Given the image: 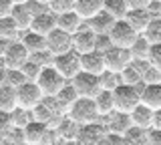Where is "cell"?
<instances>
[{
	"mask_svg": "<svg viewBox=\"0 0 161 145\" xmlns=\"http://www.w3.org/2000/svg\"><path fill=\"white\" fill-rule=\"evenodd\" d=\"M139 36L141 34L135 31L125 18L115 22L113 28H111V32H109V38H111V42H113V47H121V48H131Z\"/></svg>",
	"mask_w": 161,
	"mask_h": 145,
	"instance_id": "obj_4",
	"label": "cell"
},
{
	"mask_svg": "<svg viewBox=\"0 0 161 145\" xmlns=\"http://www.w3.org/2000/svg\"><path fill=\"white\" fill-rule=\"evenodd\" d=\"M20 41H22V44L28 48L30 54L42 53V51H47V48H48L47 36H44V34H38V32H32V31H26L22 36H20Z\"/></svg>",
	"mask_w": 161,
	"mask_h": 145,
	"instance_id": "obj_21",
	"label": "cell"
},
{
	"mask_svg": "<svg viewBox=\"0 0 161 145\" xmlns=\"http://www.w3.org/2000/svg\"><path fill=\"white\" fill-rule=\"evenodd\" d=\"M105 64H107V71L111 73H123L131 63L135 61L131 48H121V47H111L109 51H105Z\"/></svg>",
	"mask_w": 161,
	"mask_h": 145,
	"instance_id": "obj_6",
	"label": "cell"
},
{
	"mask_svg": "<svg viewBox=\"0 0 161 145\" xmlns=\"http://www.w3.org/2000/svg\"><path fill=\"white\" fill-rule=\"evenodd\" d=\"M24 133V143H34V145H44L48 141L50 127L42 121H30L26 127L22 129Z\"/></svg>",
	"mask_w": 161,
	"mask_h": 145,
	"instance_id": "obj_12",
	"label": "cell"
},
{
	"mask_svg": "<svg viewBox=\"0 0 161 145\" xmlns=\"http://www.w3.org/2000/svg\"><path fill=\"white\" fill-rule=\"evenodd\" d=\"M153 117H155V111H153V109L145 107V105L141 103L139 107L131 113V123H133L135 127H141V129H147V131H151V129H153Z\"/></svg>",
	"mask_w": 161,
	"mask_h": 145,
	"instance_id": "obj_20",
	"label": "cell"
},
{
	"mask_svg": "<svg viewBox=\"0 0 161 145\" xmlns=\"http://www.w3.org/2000/svg\"><path fill=\"white\" fill-rule=\"evenodd\" d=\"M47 41H48V51L53 53L54 57L73 51V34L60 31V28H54V31L47 36Z\"/></svg>",
	"mask_w": 161,
	"mask_h": 145,
	"instance_id": "obj_11",
	"label": "cell"
},
{
	"mask_svg": "<svg viewBox=\"0 0 161 145\" xmlns=\"http://www.w3.org/2000/svg\"><path fill=\"white\" fill-rule=\"evenodd\" d=\"M95 103H97V109H99V115L101 117H107L115 111V99H113V91H107L103 89L97 97H95Z\"/></svg>",
	"mask_w": 161,
	"mask_h": 145,
	"instance_id": "obj_27",
	"label": "cell"
},
{
	"mask_svg": "<svg viewBox=\"0 0 161 145\" xmlns=\"http://www.w3.org/2000/svg\"><path fill=\"white\" fill-rule=\"evenodd\" d=\"M22 145H34V143H22Z\"/></svg>",
	"mask_w": 161,
	"mask_h": 145,
	"instance_id": "obj_55",
	"label": "cell"
},
{
	"mask_svg": "<svg viewBox=\"0 0 161 145\" xmlns=\"http://www.w3.org/2000/svg\"><path fill=\"white\" fill-rule=\"evenodd\" d=\"M143 36L147 38L151 44L161 42V16L159 18H153V20L149 22V26H147V31H145Z\"/></svg>",
	"mask_w": 161,
	"mask_h": 145,
	"instance_id": "obj_33",
	"label": "cell"
},
{
	"mask_svg": "<svg viewBox=\"0 0 161 145\" xmlns=\"http://www.w3.org/2000/svg\"><path fill=\"white\" fill-rule=\"evenodd\" d=\"M131 125H133V123H131V115L113 111V113H111V121H109V125H107V129H109V133L125 135V133L129 131Z\"/></svg>",
	"mask_w": 161,
	"mask_h": 145,
	"instance_id": "obj_23",
	"label": "cell"
},
{
	"mask_svg": "<svg viewBox=\"0 0 161 145\" xmlns=\"http://www.w3.org/2000/svg\"><path fill=\"white\" fill-rule=\"evenodd\" d=\"M0 145H16V143H10V141H4V143H0Z\"/></svg>",
	"mask_w": 161,
	"mask_h": 145,
	"instance_id": "obj_53",
	"label": "cell"
},
{
	"mask_svg": "<svg viewBox=\"0 0 161 145\" xmlns=\"http://www.w3.org/2000/svg\"><path fill=\"white\" fill-rule=\"evenodd\" d=\"M157 2H161V0H157Z\"/></svg>",
	"mask_w": 161,
	"mask_h": 145,
	"instance_id": "obj_56",
	"label": "cell"
},
{
	"mask_svg": "<svg viewBox=\"0 0 161 145\" xmlns=\"http://www.w3.org/2000/svg\"><path fill=\"white\" fill-rule=\"evenodd\" d=\"M53 67L57 69L67 81H73L80 73V54L75 51V48L69 51V53H64V54H58V57H54Z\"/></svg>",
	"mask_w": 161,
	"mask_h": 145,
	"instance_id": "obj_5",
	"label": "cell"
},
{
	"mask_svg": "<svg viewBox=\"0 0 161 145\" xmlns=\"http://www.w3.org/2000/svg\"><path fill=\"white\" fill-rule=\"evenodd\" d=\"M111 47H113V42H111L109 34H97V51H99V53L109 51Z\"/></svg>",
	"mask_w": 161,
	"mask_h": 145,
	"instance_id": "obj_42",
	"label": "cell"
},
{
	"mask_svg": "<svg viewBox=\"0 0 161 145\" xmlns=\"http://www.w3.org/2000/svg\"><path fill=\"white\" fill-rule=\"evenodd\" d=\"M30 61L32 63H36L38 67H53V63H54V54L48 51H42V53H34V54H30Z\"/></svg>",
	"mask_w": 161,
	"mask_h": 145,
	"instance_id": "obj_36",
	"label": "cell"
},
{
	"mask_svg": "<svg viewBox=\"0 0 161 145\" xmlns=\"http://www.w3.org/2000/svg\"><path fill=\"white\" fill-rule=\"evenodd\" d=\"M12 20L16 22V26L20 28V32H26L30 31V24H32V14H30V10L26 8V4H14L12 8Z\"/></svg>",
	"mask_w": 161,
	"mask_h": 145,
	"instance_id": "obj_24",
	"label": "cell"
},
{
	"mask_svg": "<svg viewBox=\"0 0 161 145\" xmlns=\"http://www.w3.org/2000/svg\"><path fill=\"white\" fill-rule=\"evenodd\" d=\"M12 2H14V4H26L28 0H12Z\"/></svg>",
	"mask_w": 161,
	"mask_h": 145,
	"instance_id": "obj_52",
	"label": "cell"
},
{
	"mask_svg": "<svg viewBox=\"0 0 161 145\" xmlns=\"http://www.w3.org/2000/svg\"><path fill=\"white\" fill-rule=\"evenodd\" d=\"M73 48L79 54H87L97 51V34L89 26H83L77 34H73Z\"/></svg>",
	"mask_w": 161,
	"mask_h": 145,
	"instance_id": "obj_13",
	"label": "cell"
},
{
	"mask_svg": "<svg viewBox=\"0 0 161 145\" xmlns=\"http://www.w3.org/2000/svg\"><path fill=\"white\" fill-rule=\"evenodd\" d=\"M103 6H105V0H77L75 12H77L83 20H91L93 16H97V14L103 10Z\"/></svg>",
	"mask_w": 161,
	"mask_h": 145,
	"instance_id": "obj_18",
	"label": "cell"
},
{
	"mask_svg": "<svg viewBox=\"0 0 161 145\" xmlns=\"http://www.w3.org/2000/svg\"><path fill=\"white\" fill-rule=\"evenodd\" d=\"M149 83H161V71L151 67V64L143 69V85H149Z\"/></svg>",
	"mask_w": 161,
	"mask_h": 145,
	"instance_id": "obj_38",
	"label": "cell"
},
{
	"mask_svg": "<svg viewBox=\"0 0 161 145\" xmlns=\"http://www.w3.org/2000/svg\"><path fill=\"white\" fill-rule=\"evenodd\" d=\"M149 64L161 71V42L151 44V51H149Z\"/></svg>",
	"mask_w": 161,
	"mask_h": 145,
	"instance_id": "obj_40",
	"label": "cell"
},
{
	"mask_svg": "<svg viewBox=\"0 0 161 145\" xmlns=\"http://www.w3.org/2000/svg\"><path fill=\"white\" fill-rule=\"evenodd\" d=\"M10 119H12V127L14 129H24L30 121H34L32 111H26V109H20V107L10 113Z\"/></svg>",
	"mask_w": 161,
	"mask_h": 145,
	"instance_id": "obj_32",
	"label": "cell"
},
{
	"mask_svg": "<svg viewBox=\"0 0 161 145\" xmlns=\"http://www.w3.org/2000/svg\"><path fill=\"white\" fill-rule=\"evenodd\" d=\"M80 71L101 77V75L107 71V64H105V54L99 53V51L80 54Z\"/></svg>",
	"mask_w": 161,
	"mask_h": 145,
	"instance_id": "obj_14",
	"label": "cell"
},
{
	"mask_svg": "<svg viewBox=\"0 0 161 145\" xmlns=\"http://www.w3.org/2000/svg\"><path fill=\"white\" fill-rule=\"evenodd\" d=\"M115 22H117V20H115V18L111 16L109 12L101 10L97 16H93L91 20H87V26H89L95 34H109Z\"/></svg>",
	"mask_w": 161,
	"mask_h": 145,
	"instance_id": "obj_19",
	"label": "cell"
},
{
	"mask_svg": "<svg viewBox=\"0 0 161 145\" xmlns=\"http://www.w3.org/2000/svg\"><path fill=\"white\" fill-rule=\"evenodd\" d=\"M129 6V10H137V8H147L153 0H125Z\"/></svg>",
	"mask_w": 161,
	"mask_h": 145,
	"instance_id": "obj_46",
	"label": "cell"
},
{
	"mask_svg": "<svg viewBox=\"0 0 161 145\" xmlns=\"http://www.w3.org/2000/svg\"><path fill=\"white\" fill-rule=\"evenodd\" d=\"M107 135H109V129L97 121V123L83 125V127L79 129V137L77 139L83 145H101V143L105 141Z\"/></svg>",
	"mask_w": 161,
	"mask_h": 145,
	"instance_id": "obj_10",
	"label": "cell"
},
{
	"mask_svg": "<svg viewBox=\"0 0 161 145\" xmlns=\"http://www.w3.org/2000/svg\"><path fill=\"white\" fill-rule=\"evenodd\" d=\"M123 139H125V145H147L149 143V131L131 125L129 131L123 135Z\"/></svg>",
	"mask_w": 161,
	"mask_h": 145,
	"instance_id": "obj_28",
	"label": "cell"
},
{
	"mask_svg": "<svg viewBox=\"0 0 161 145\" xmlns=\"http://www.w3.org/2000/svg\"><path fill=\"white\" fill-rule=\"evenodd\" d=\"M26 8L30 10V14H32V16H38V14H42V12L50 10L48 4L40 2V0H28V2H26Z\"/></svg>",
	"mask_w": 161,
	"mask_h": 145,
	"instance_id": "obj_41",
	"label": "cell"
},
{
	"mask_svg": "<svg viewBox=\"0 0 161 145\" xmlns=\"http://www.w3.org/2000/svg\"><path fill=\"white\" fill-rule=\"evenodd\" d=\"M36 85L40 87V91H42L44 97H57L58 91L67 85V79H64L54 67H44L38 75V79H36Z\"/></svg>",
	"mask_w": 161,
	"mask_h": 145,
	"instance_id": "obj_3",
	"label": "cell"
},
{
	"mask_svg": "<svg viewBox=\"0 0 161 145\" xmlns=\"http://www.w3.org/2000/svg\"><path fill=\"white\" fill-rule=\"evenodd\" d=\"M16 93H18V107L26 109V111H34L44 99L36 83H24L20 89H16Z\"/></svg>",
	"mask_w": 161,
	"mask_h": 145,
	"instance_id": "obj_9",
	"label": "cell"
},
{
	"mask_svg": "<svg viewBox=\"0 0 161 145\" xmlns=\"http://www.w3.org/2000/svg\"><path fill=\"white\" fill-rule=\"evenodd\" d=\"M57 16H58V28L64 31V32H69V34H77L80 28H83V24L87 22V20H83L75 10L64 12V14H57Z\"/></svg>",
	"mask_w": 161,
	"mask_h": 145,
	"instance_id": "obj_22",
	"label": "cell"
},
{
	"mask_svg": "<svg viewBox=\"0 0 161 145\" xmlns=\"http://www.w3.org/2000/svg\"><path fill=\"white\" fill-rule=\"evenodd\" d=\"M101 145H125V139L123 135H117V133H109L107 137H105V141Z\"/></svg>",
	"mask_w": 161,
	"mask_h": 145,
	"instance_id": "obj_45",
	"label": "cell"
},
{
	"mask_svg": "<svg viewBox=\"0 0 161 145\" xmlns=\"http://www.w3.org/2000/svg\"><path fill=\"white\" fill-rule=\"evenodd\" d=\"M75 4H77V0H50L48 8L54 14H64V12L75 10Z\"/></svg>",
	"mask_w": 161,
	"mask_h": 145,
	"instance_id": "obj_35",
	"label": "cell"
},
{
	"mask_svg": "<svg viewBox=\"0 0 161 145\" xmlns=\"http://www.w3.org/2000/svg\"><path fill=\"white\" fill-rule=\"evenodd\" d=\"M79 97H80V95L77 93V89L73 87V83H69V85H64V87L60 89V91H58V95H57L54 99H57V103L60 105V107H63V111L67 113L69 109H70L75 103L79 101Z\"/></svg>",
	"mask_w": 161,
	"mask_h": 145,
	"instance_id": "obj_26",
	"label": "cell"
},
{
	"mask_svg": "<svg viewBox=\"0 0 161 145\" xmlns=\"http://www.w3.org/2000/svg\"><path fill=\"white\" fill-rule=\"evenodd\" d=\"M6 85H8V69L0 64V87H6Z\"/></svg>",
	"mask_w": 161,
	"mask_h": 145,
	"instance_id": "obj_48",
	"label": "cell"
},
{
	"mask_svg": "<svg viewBox=\"0 0 161 145\" xmlns=\"http://www.w3.org/2000/svg\"><path fill=\"white\" fill-rule=\"evenodd\" d=\"M10 127H12V119H10V113L0 111V135L6 133Z\"/></svg>",
	"mask_w": 161,
	"mask_h": 145,
	"instance_id": "obj_43",
	"label": "cell"
},
{
	"mask_svg": "<svg viewBox=\"0 0 161 145\" xmlns=\"http://www.w3.org/2000/svg\"><path fill=\"white\" fill-rule=\"evenodd\" d=\"M113 99H115V111L131 115L141 105V87L121 83L113 91Z\"/></svg>",
	"mask_w": 161,
	"mask_h": 145,
	"instance_id": "obj_1",
	"label": "cell"
},
{
	"mask_svg": "<svg viewBox=\"0 0 161 145\" xmlns=\"http://www.w3.org/2000/svg\"><path fill=\"white\" fill-rule=\"evenodd\" d=\"M14 109H18V93L14 87H0V111L12 113Z\"/></svg>",
	"mask_w": 161,
	"mask_h": 145,
	"instance_id": "obj_25",
	"label": "cell"
},
{
	"mask_svg": "<svg viewBox=\"0 0 161 145\" xmlns=\"http://www.w3.org/2000/svg\"><path fill=\"white\" fill-rule=\"evenodd\" d=\"M70 83H73V87L77 89V93L80 97H87V99H95L101 91H103V87H101V77L85 73V71H80Z\"/></svg>",
	"mask_w": 161,
	"mask_h": 145,
	"instance_id": "obj_7",
	"label": "cell"
},
{
	"mask_svg": "<svg viewBox=\"0 0 161 145\" xmlns=\"http://www.w3.org/2000/svg\"><path fill=\"white\" fill-rule=\"evenodd\" d=\"M24 83H28V79H26V75H24L22 71H10L8 69V85L10 87L20 89Z\"/></svg>",
	"mask_w": 161,
	"mask_h": 145,
	"instance_id": "obj_39",
	"label": "cell"
},
{
	"mask_svg": "<svg viewBox=\"0 0 161 145\" xmlns=\"http://www.w3.org/2000/svg\"><path fill=\"white\" fill-rule=\"evenodd\" d=\"M141 103L153 111L161 109V83L141 85Z\"/></svg>",
	"mask_w": 161,
	"mask_h": 145,
	"instance_id": "obj_16",
	"label": "cell"
},
{
	"mask_svg": "<svg viewBox=\"0 0 161 145\" xmlns=\"http://www.w3.org/2000/svg\"><path fill=\"white\" fill-rule=\"evenodd\" d=\"M121 85V75L119 73H111V71H105L101 75V87L107 89V91H115Z\"/></svg>",
	"mask_w": 161,
	"mask_h": 145,
	"instance_id": "obj_34",
	"label": "cell"
},
{
	"mask_svg": "<svg viewBox=\"0 0 161 145\" xmlns=\"http://www.w3.org/2000/svg\"><path fill=\"white\" fill-rule=\"evenodd\" d=\"M67 145H83V143H80V141H79V139H73V141H69Z\"/></svg>",
	"mask_w": 161,
	"mask_h": 145,
	"instance_id": "obj_51",
	"label": "cell"
},
{
	"mask_svg": "<svg viewBox=\"0 0 161 145\" xmlns=\"http://www.w3.org/2000/svg\"><path fill=\"white\" fill-rule=\"evenodd\" d=\"M54 28H58V16L53 10H47V12L38 14V16H34L32 24H30V31L38 32V34H44V36H48Z\"/></svg>",
	"mask_w": 161,
	"mask_h": 145,
	"instance_id": "obj_15",
	"label": "cell"
},
{
	"mask_svg": "<svg viewBox=\"0 0 161 145\" xmlns=\"http://www.w3.org/2000/svg\"><path fill=\"white\" fill-rule=\"evenodd\" d=\"M147 145H161V131L159 129H151L149 131V143Z\"/></svg>",
	"mask_w": 161,
	"mask_h": 145,
	"instance_id": "obj_47",
	"label": "cell"
},
{
	"mask_svg": "<svg viewBox=\"0 0 161 145\" xmlns=\"http://www.w3.org/2000/svg\"><path fill=\"white\" fill-rule=\"evenodd\" d=\"M153 129H159L161 131V109L155 111V117H153Z\"/></svg>",
	"mask_w": 161,
	"mask_h": 145,
	"instance_id": "obj_50",
	"label": "cell"
},
{
	"mask_svg": "<svg viewBox=\"0 0 161 145\" xmlns=\"http://www.w3.org/2000/svg\"><path fill=\"white\" fill-rule=\"evenodd\" d=\"M2 59H4V67L6 69H10V71H20L30 61V53L22 44V41H14V42H10L8 51Z\"/></svg>",
	"mask_w": 161,
	"mask_h": 145,
	"instance_id": "obj_8",
	"label": "cell"
},
{
	"mask_svg": "<svg viewBox=\"0 0 161 145\" xmlns=\"http://www.w3.org/2000/svg\"><path fill=\"white\" fill-rule=\"evenodd\" d=\"M8 47H10V41H6V38L0 36V57H4V54H6Z\"/></svg>",
	"mask_w": 161,
	"mask_h": 145,
	"instance_id": "obj_49",
	"label": "cell"
},
{
	"mask_svg": "<svg viewBox=\"0 0 161 145\" xmlns=\"http://www.w3.org/2000/svg\"><path fill=\"white\" fill-rule=\"evenodd\" d=\"M40 2H44V4H48V2H50V0H40Z\"/></svg>",
	"mask_w": 161,
	"mask_h": 145,
	"instance_id": "obj_54",
	"label": "cell"
},
{
	"mask_svg": "<svg viewBox=\"0 0 161 145\" xmlns=\"http://www.w3.org/2000/svg\"><path fill=\"white\" fill-rule=\"evenodd\" d=\"M24 75H26V79H28V83H36V79H38V75L40 71H42V67H38L36 63H32V61H28L26 64H24L22 69H20Z\"/></svg>",
	"mask_w": 161,
	"mask_h": 145,
	"instance_id": "obj_37",
	"label": "cell"
},
{
	"mask_svg": "<svg viewBox=\"0 0 161 145\" xmlns=\"http://www.w3.org/2000/svg\"><path fill=\"white\" fill-rule=\"evenodd\" d=\"M12 8H14L12 0H0V18L10 16V14H12Z\"/></svg>",
	"mask_w": 161,
	"mask_h": 145,
	"instance_id": "obj_44",
	"label": "cell"
},
{
	"mask_svg": "<svg viewBox=\"0 0 161 145\" xmlns=\"http://www.w3.org/2000/svg\"><path fill=\"white\" fill-rule=\"evenodd\" d=\"M67 117H70L75 123H79L80 127L89 123H97L99 121V109L95 99H87V97H79V101L67 111Z\"/></svg>",
	"mask_w": 161,
	"mask_h": 145,
	"instance_id": "obj_2",
	"label": "cell"
},
{
	"mask_svg": "<svg viewBox=\"0 0 161 145\" xmlns=\"http://www.w3.org/2000/svg\"><path fill=\"white\" fill-rule=\"evenodd\" d=\"M105 12H109L115 20H123L129 12V6L125 0H105V6H103Z\"/></svg>",
	"mask_w": 161,
	"mask_h": 145,
	"instance_id": "obj_29",
	"label": "cell"
},
{
	"mask_svg": "<svg viewBox=\"0 0 161 145\" xmlns=\"http://www.w3.org/2000/svg\"><path fill=\"white\" fill-rule=\"evenodd\" d=\"M149 51H151V42L143 36V34H141L137 41H135V44L131 47V54H133V59L139 61V63H143V61L149 63Z\"/></svg>",
	"mask_w": 161,
	"mask_h": 145,
	"instance_id": "obj_31",
	"label": "cell"
},
{
	"mask_svg": "<svg viewBox=\"0 0 161 145\" xmlns=\"http://www.w3.org/2000/svg\"><path fill=\"white\" fill-rule=\"evenodd\" d=\"M18 34H20V28L16 26V22L12 20V16L0 18V36L10 41V42H14V41H20Z\"/></svg>",
	"mask_w": 161,
	"mask_h": 145,
	"instance_id": "obj_30",
	"label": "cell"
},
{
	"mask_svg": "<svg viewBox=\"0 0 161 145\" xmlns=\"http://www.w3.org/2000/svg\"><path fill=\"white\" fill-rule=\"evenodd\" d=\"M125 20H127L139 34H145L149 22L153 20V16H151V12L147 8H137V10H129L127 16H125Z\"/></svg>",
	"mask_w": 161,
	"mask_h": 145,
	"instance_id": "obj_17",
	"label": "cell"
}]
</instances>
